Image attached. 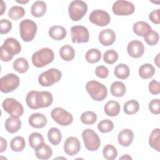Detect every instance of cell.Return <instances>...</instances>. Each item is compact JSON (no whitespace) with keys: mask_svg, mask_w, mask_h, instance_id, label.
I'll return each instance as SVG.
<instances>
[{"mask_svg":"<svg viewBox=\"0 0 160 160\" xmlns=\"http://www.w3.org/2000/svg\"><path fill=\"white\" fill-rule=\"evenodd\" d=\"M97 120V115L92 111H85L81 115V122L86 125H91L96 122Z\"/></svg>","mask_w":160,"mask_h":160,"instance_id":"cell-39","label":"cell"},{"mask_svg":"<svg viewBox=\"0 0 160 160\" xmlns=\"http://www.w3.org/2000/svg\"><path fill=\"white\" fill-rule=\"evenodd\" d=\"M139 109V102L134 99H131L127 101L123 107L124 112L127 114H134L136 113Z\"/></svg>","mask_w":160,"mask_h":160,"instance_id":"cell-37","label":"cell"},{"mask_svg":"<svg viewBox=\"0 0 160 160\" xmlns=\"http://www.w3.org/2000/svg\"><path fill=\"white\" fill-rule=\"evenodd\" d=\"M25 15L24 8L20 6H14L11 7L8 11V16L13 20H18L22 18Z\"/></svg>","mask_w":160,"mask_h":160,"instance_id":"cell-36","label":"cell"},{"mask_svg":"<svg viewBox=\"0 0 160 160\" xmlns=\"http://www.w3.org/2000/svg\"><path fill=\"white\" fill-rule=\"evenodd\" d=\"M159 53H158L156 56V57L154 58V62L156 63V64L157 65L158 67H159Z\"/></svg>","mask_w":160,"mask_h":160,"instance_id":"cell-51","label":"cell"},{"mask_svg":"<svg viewBox=\"0 0 160 160\" xmlns=\"http://www.w3.org/2000/svg\"><path fill=\"white\" fill-rule=\"evenodd\" d=\"M118 59V52L114 49H109L106 51L103 55L104 61L108 64H112Z\"/></svg>","mask_w":160,"mask_h":160,"instance_id":"cell-41","label":"cell"},{"mask_svg":"<svg viewBox=\"0 0 160 160\" xmlns=\"http://www.w3.org/2000/svg\"><path fill=\"white\" fill-rule=\"evenodd\" d=\"M37 91H29L26 97V102L28 106L32 109H38V107L36 102V97L37 94Z\"/></svg>","mask_w":160,"mask_h":160,"instance_id":"cell-43","label":"cell"},{"mask_svg":"<svg viewBox=\"0 0 160 160\" xmlns=\"http://www.w3.org/2000/svg\"><path fill=\"white\" fill-rule=\"evenodd\" d=\"M159 9L152 11L149 15V19L154 24H159L160 23L159 20Z\"/></svg>","mask_w":160,"mask_h":160,"instance_id":"cell-48","label":"cell"},{"mask_svg":"<svg viewBox=\"0 0 160 160\" xmlns=\"http://www.w3.org/2000/svg\"><path fill=\"white\" fill-rule=\"evenodd\" d=\"M149 144L154 149L160 151V131L159 128L152 131L149 138Z\"/></svg>","mask_w":160,"mask_h":160,"instance_id":"cell-26","label":"cell"},{"mask_svg":"<svg viewBox=\"0 0 160 160\" xmlns=\"http://www.w3.org/2000/svg\"><path fill=\"white\" fill-rule=\"evenodd\" d=\"M49 141L54 146L58 145L62 139V134L57 128H51L48 132Z\"/></svg>","mask_w":160,"mask_h":160,"instance_id":"cell-28","label":"cell"},{"mask_svg":"<svg viewBox=\"0 0 160 160\" xmlns=\"http://www.w3.org/2000/svg\"><path fill=\"white\" fill-rule=\"evenodd\" d=\"M12 28V23L7 19H2L0 22V33L4 34L8 33Z\"/></svg>","mask_w":160,"mask_h":160,"instance_id":"cell-44","label":"cell"},{"mask_svg":"<svg viewBox=\"0 0 160 160\" xmlns=\"http://www.w3.org/2000/svg\"><path fill=\"white\" fill-rule=\"evenodd\" d=\"M37 29L36 22L31 19H24L19 24L20 36L25 42H30L34 38Z\"/></svg>","mask_w":160,"mask_h":160,"instance_id":"cell-4","label":"cell"},{"mask_svg":"<svg viewBox=\"0 0 160 160\" xmlns=\"http://www.w3.org/2000/svg\"><path fill=\"white\" fill-rule=\"evenodd\" d=\"M110 91L112 96L120 98L124 95L126 92V86L121 81H114L111 85Z\"/></svg>","mask_w":160,"mask_h":160,"instance_id":"cell-29","label":"cell"},{"mask_svg":"<svg viewBox=\"0 0 160 160\" xmlns=\"http://www.w3.org/2000/svg\"><path fill=\"white\" fill-rule=\"evenodd\" d=\"M114 128V123L109 119H104L100 121L98 124V130L102 133H108Z\"/></svg>","mask_w":160,"mask_h":160,"instance_id":"cell-40","label":"cell"},{"mask_svg":"<svg viewBox=\"0 0 160 160\" xmlns=\"http://www.w3.org/2000/svg\"><path fill=\"white\" fill-rule=\"evenodd\" d=\"M52 119L58 124L66 126L71 124L73 121L72 115L61 108H55L51 112Z\"/></svg>","mask_w":160,"mask_h":160,"instance_id":"cell-10","label":"cell"},{"mask_svg":"<svg viewBox=\"0 0 160 160\" xmlns=\"http://www.w3.org/2000/svg\"><path fill=\"white\" fill-rule=\"evenodd\" d=\"M148 88L152 94L157 95L160 92V83L159 81L153 79L149 83Z\"/></svg>","mask_w":160,"mask_h":160,"instance_id":"cell-47","label":"cell"},{"mask_svg":"<svg viewBox=\"0 0 160 160\" xmlns=\"http://www.w3.org/2000/svg\"><path fill=\"white\" fill-rule=\"evenodd\" d=\"M134 132L129 129H124L121 131L118 136V142L123 147H128L132 142Z\"/></svg>","mask_w":160,"mask_h":160,"instance_id":"cell-19","label":"cell"},{"mask_svg":"<svg viewBox=\"0 0 160 160\" xmlns=\"http://www.w3.org/2000/svg\"><path fill=\"white\" fill-rule=\"evenodd\" d=\"M21 51V45L19 41L15 38H8L1 46V59L4 62H8Z\"/></svg>","mask_w":160,"mask_h":160,"instance_id":"cell-1","label":"cell"},{"mask_svg":"<svg viewBox=\"0 0 160 160\" xmlns=\"http://www.w3.org/2000/svg\"><path fill=\"white\" fill-rule=\"evenodd\" d=\"M2 106L4 110L11 117L19 118L23 114L24 108L22 105L14 98H8L5 99L2 103Z\"/></svg>","mask_w":160,"mask_h":160,"instance_id":"cell-8","label":"cell"},{"mask_svg":"<svg viewBox=\"0 0 160 160\" xmlns=\"http://www.w3.org/2000/svg\"><path fill=\"white\" fill-rule=\"evenodd\" d=\"M128 54L134 58L141 57L144 52V46L142 42L138 40H132L128 43L127 46Z\"/></svg>","mask_w":160,"mask_h":160,"instance_id":"cell-15","label":"cell"},{"mask_svg":"<svg viewBox=\"0 0 160 160\" xmlns=\"http://www.w3.org/2000/svg\"><path fill=\"white\" fill-rule=\"evenodd\" d=\"M26 146V142L24 138L21 136H16L11 141L10 148L14 152L22 151Z\"/></svg>","mask_w":160,"mask_h":160,"instance_id":"cell-35","label":"cell"},{"mask_svg":"<svg viewBox=\"0 0 160 160\" xmlns=\"http://www.w3.org/2000/svg\"><path fill=\"white\" fill-rule=\"evenodd\" d=\"M88 11V5L80 0L72 1L68 7V12L69 18L74 21H78L82 19Z\"/></svg>","mask_w":160,"mask_h":160,"instance_id":"cell-5","label":"cell"},{"mask_svg":"<svg viewBox=\"0 0 160 160\" xmlns=\"http://www.w3.org/2000/svg\"><path fill=\"white\" fill-rule=\"evenodd\" d=\"M48 33L52 39L57 41L64 39L67 34L66 29L61 26H53L51 27L49 29Z\"/></svg>","mask_w":160,"mask_h":160,"instance_id":"cell-23","label":"cell"},{"mask_svg":"<svg viewBox=\"0 0 160 160\" xmlns=\"http://www.w3.org/2000/svg\"><path fill=\"white\" fill-rule=\"evenodd\" d=\"M155 73V69L151 64H144L139 68V75L142 79H149L152 78Z\"/></svg>","mask_w":160,"mask_h":160,"instance_id":"cell-30","label":"cell"},{"mask_svg":"<svg viewBox=\"0 0 160 160\" xmlns=\"http://www.w3.org/2000/svg\"><path fill=\"white\" fill-rule=\"evenodd\" d=\"M46 9L47 6L45 2L37 1L32 4L31 8V13L34 17L41 18L46 13Z\"/></svg>","mask_w":160,"mask_h":160,"instance_id":"cell-21","label":"cell"},{"mask_svg":"<svg viewBox=\"0 0 160 160\" xmlns=\"http://www.w3.org/2000/svg\"><path fill=\"white\" fill-rule=\"evenodd\" d=\"M17 2H19V3H21V4H26L27 2H28V1H16Z\"/></svg>","mask_w":160,"mask_h":160,"instance_id":"cell-53","label":"cell"},{"mask_svg":"<svg viewBox=\"0 0 160 160\" xmlns=\"http://www.w3.org/2000/svg\"><path fill=\"white\" fill-rule=\"evenodd\" d=\"M114 74L118 79H125L129 77L130 74V70L126 64L121 63L115 67Z\"/></svg>","mask_w":160,"mask_h":160,"instance_id":"cell-31","label":"cell"},{"mask_svg":"<svg viewBox=\"0 0 160 160\" xmlns=\"http://www.w3.org/2000/svg\"><path fill=\"white\" fill-rule=\"evenodd\" d=\"M29 146L34 149H36L38 147L44 143L43 136L39 132H32L29 136Z\"/></svg>","mask_w":160,"mask_h":160,"instance_id":"cell-33","label":"cell"},{"mask_svg":"<svg viewBox=\"0 0 160 160\" xmlns=\"http://www.w3.org/2000/svg\"><path fill=\"white\" fill-rule=\"evenodd\" d=\"M53 102V96L48 91H38L36 97V102L38 108H47Z\"/></svg>","mask_w":160,"mask_h":160,"instance_id":"cell-16","label":"cell"},{"mask_svg":"<svg viewBox=\"0 0 160 160\" xmlns=\"http://www.w3.org/2000/svg\"><path fill=\"white\" fill-rule=\"evenodd\" d=\"M95 74L97 77L101 79H104L109 75V69L104 66H98L96 68Z\"/></svg>","mask_w":160,"mask_h":160,"instance_id":"cell-46","label":"cell"},{"mask_svg":"<svg viewBox=\"0 0 160 160\" xmlns=\"http://www.w3.org/2000/svg\"><path fill=\"white\" fill-rule=\"evenodd\" d=\"M149 111L154 114L160 113V101L159 99H153L149 103Z\"/></svg>","mask_w":160,"mask_h":160,"instance_id":"cell-45","label":"cell"},{"mask_svg":"<svg viewBox=\"0 0 160 160\" xmlns=\"http://www.w3.org/2000/svg\"><path fill=\"white\" fill-rule=\"evenodd\" d=\"M144 39L148 44L150 46L156 45L158 42L159 39V33L155 31L151 30L149 33L144 36Z\"/></svg>","mask_w":160,"mask_h":160,"instance_id":"cell-42","label":"cell"},{"mask_svg":"<svg viewBox=\"0 0 160 160\" xmlns=\"http://www.w3.org/2000/svg\"><path fill=\"white\" fill-rule=\"evenodd\" d=\"M102 155L108 160H113L117 158L118 151L112 144H106L102 149Z\"/></svg>","mask_w":160,"mask_h":160,"instance_id":"cell-38","label":"cell"},{"mask_svg":"<svg viewBox=\"0 0 160 160\" xmlns=\"http://www.w3.org/2000/svg\"><path fill=\"white\" fill-rule=\"evenodd\" d=\"M85 58H86V60L91 64L96 63L101 60V52L98 49H95V48L90 49L86 53Z\"/></svg>","mask_w":160,"mask_h":160,"instance_id":"cell-34","label":"cell"},{"mask_svg":"<svg viewBox=\"0 0 160 160\" xmlns=\"http://www.w3.org/2000/svg\"><path fill=\"white\" fill-rule=\"evenodd\" d=\"M116 40V34L111 29H106L102 30L99 34V41L100 43L104 46L112 45Z\"/></svg>","mask_w":160,"mask_h":160,"instance_id":"cell-17","label":"cell"},{"mask_svg":"<svg viewBox=\"0 0 160 160\" xmlns=\"http://www.w3.org/2000/svg\"><path fill=\"white\" fill-rule=\"evenodd\" d=\"M59 54L62 59L66 61H72L75 56V51L71 46L66 44L61 48Z\"/></svg>","mask_w":160,"mask_h":160,"instance_id":"cell-27","label":"cell"},{"mask_svg":"<svg viewBox=\"0 0 160 160\" xmlns=\"http://www.w3.org/2000/svg\"><path fill=\"white\" fill-rule=\"evenodd\" d=\"M0 141H1V147H0V152H3L6 150L7 148V141L6 140L2 138H0Z\"/></svg>","mask_w":160,"mask_h":160,"instance_id":"cell-49","label":"cell"},{"mask_svg":"<svg viewBox=\"0 0 160 160\" xmlns=\"http://www.w3.org/2000/svg\"><path fill=\"white\" fill-rule=\"evenodd\" d=\"M54 58L52 50L49 48H43L33 53L31 57L32 64L36 68H42L51 63Z\"/></svg>","mask_w":160,"mask_h":160,"instance_id":"cell-2","label":"cell"},{"mask_svg":"<svg viewBox=\"0 0 160 160\" xmlns=\"http://www.w3.org/2000/svg\"><path fill=\"white\" fill-rule=\"evenodd\" d=\"M89 19L92 24L101 27L107 26L111 20L109 14L106 11L101 9L92 11L89 16Z\"/></svg>","mask_w":160,"mask_h":160,"instance_id":"cell-13","label":"cell"},{"mask_svg":"<svg viewBox=\"0 0 160 160\" xmlns=\"http://www.w3.org/2000/svg\"><path fill=\"white\" fill-rule=\"evenodd\" d=\"M48 120L45 115L42 113L32 114L28 119V122L31 126L37 129L44 128L47 124Z\"/></svg>","mask_w":160,"mask_h":160,"instance_id":"cell-18","label":"cell"},{"mask_svg":"<svg viewBox=\"0 0 160 160\" xmlns=\"http://www.w3.org/2000/svg\"><path fill=\"white\" fill-rule=\"evenodd\" d=\"M86 89L91 98L96 101H103L108 95L107 88L97 81H88L86 85Z\"/></svg>","mask_w":160,"mask_h":160,"instance_id":"cell-3","label":"cell"},{"mask_svg":"<svg viewBox=\"0 0 160 160\" xmlns=\"http://www.w3.org/2000/svg\"><path fill=\"white\" fill-rule=\"evenodd\" d=\"M21 121L18 118L9 117L5 122V128L9 133H15L21 128Z\"/></svg>","mask_w":160,"mask_h":160,"instance_id":"cell-20","label":"cell"},{"mask_svg":"<svg viewBox=\"0 0 160 160\" xmlns=\"http://www.w3.org/2000/svg\"><path fill=\"white\" fill-rule=\"evenodd\" d=\"M82 138L86 148L91 151L98 149L101 144L100 138L97 133L91 129H86L82 132Z\"/></svg>","mask_w":160,"mask_h":160,"instance_id":"cell-7","label":"cell"},{"mask_svg":"<svg viewBox=\"0 0 160 160\" xmlns=\"http://www.w3.org/2000/svg\"><path fill=\"white\" fill-rule=\"evenodd\" d=\"M119 159H132V158L131 156H129L128 154H125V155L122 156V157H121L119 158Z\"/></svg>","mask_w":160,"mask_h":160,"instance_id":"cell-52","label":"cell"},{"mask_svg":"<svg viewBox=\"0 0 160 160\" xmlns=\"http://www.w3.org/2000/svg\"><path fill=\"white\" fill-rule=\"evenodd\" d=\"M71 34L73 43L88 42L89 41V31L83 26H74L71 27Z\"/></svg>","mask_w":160,"mask_h":160,"instance_id":"cell-12","label":"cell"},{"mask_svg":"<svg viewBox=\"0 0 160 160\" xmlns=\"http://www.w3.org/2000/svg\"><path fill=\"white\" fill-rule=\"evenodd\" d=\"M36 156L40 159H48L52 154V150L50 146L44 143L35 149Z\"/></svg>","mask_w":160,"mask_h":160,"instance_id":"cell-25","label":"cell"},{"mask_svg":"<svg viewBox=\"0 0 160 160\" xmlns=\"http://www.w3.org/2000/svg\"><path fill=\"white\" fill-rule=\"evenodd\" d=\"M104 109L106 115L114 117L119 114L121 110V106L118 101L111 100L105 104Z\"/></svg>","mask_w":160,"mask_h":160,"instance_id":"cell-24","label":"cell"},{"mask_svg":"<svg viewBox=\"0 0 160 160\" xmlns=\"http://www.w3.org/2000/svg\"><path fill=\"white\" fill-rule=\"evenodd\" d=\"M6 4H4V1H1V15H2V14L6 11Z\"/></svg>","mask_w":160,"mask_h":160,"instance_id":"cell-50","label":"cell"},{"mask_svg":"<svg viewBox=\"0 0 160 160\" xmlns=\"http://www.w3.org/2000/svg\"><path fill=\"white\" fill-rule=\"evenodd\" d=\"M61 77L62 73L59 70L51 68L42 72L39 76L38 82L43 87H48L58 82Z\"/></svg>","mask_w":160,"mask_h":160,"instance_id":"cell-6","label":"cell"},{"mask_svg":"<svg viewBox=\"0 0 160 160\" xmlns=\"http://www.w3.org/2000/svg\"><path fill=\"white\" fill-rule=\"evenodd\" d=\"M20 83L19 77L13 74L9 73L0 79V89L2 92L9 93L18 88Z\"/></svg>","mask_w":160,"mask_h":160,"instance_id":"cell-9","label":"cell"},{"mask_svg":"<svg viewBox=\"0 0 160 160\" xmlns=\"http://www.w3.org/2000/svg\"><path fill=\"white\" fill-rule=\"evenodd\" d=\"M112 10L117 16H128L132 14L135 11L133 4L128 1L118 0L114 2Z\"/></svg>","mask_w":160,"mask_h":160,"instance_id":"cell-11","label":"cell"},{"mask_svg":"<svg viewBox=\"0 0 160 160\" xmlns=\"http://www.w3.org/2000/svg\"><path fill=\"white\" fill-rule=\"evenodd\" d=\"M80 149V142L76 137H69L64 142V151L69 156H72L77 154L79 152Z\"/></svg>","mask_w":160,"mask_h":160,"instance_id":"cell-14","label":"cell"},{"mask_svg":"<svg viewBox=\"0 0 160 160\" xmlns=\"http://www.w3.org/2000/svg\"><path fill=\"white\" fill-rule=\"evenodd\" d=\"M132 29L135 34L142 37H144L152 30L151 26L148 23L142 21L134 23Z\"/></svg>","mask_w":160,"mask_h":160,"instance_id":"cell-22","label":"cell"},{"mask_svg":"<svg viewBox=\"0 0 160 160\" xmlns=\"http://www.w3.org/2000/svg\"><path fill=\"white\" fill-rule=\"evenodd\" d=\"M13 69L19 73H24L29 69V63L26 59L19 58L16 59L12 64Z\"/></svg>","mask_w":160,"mask_h":160,"instance_id":"cell-32","label":"cell"}]
</instances>
